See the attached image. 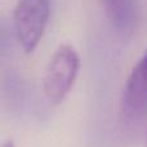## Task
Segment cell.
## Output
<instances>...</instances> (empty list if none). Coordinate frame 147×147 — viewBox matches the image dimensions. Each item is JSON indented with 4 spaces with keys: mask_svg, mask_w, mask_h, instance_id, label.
I'll use <instances>...</instances> for the list:
<instances>
[{
    "mask_svg": "<svg viewBox=\"0 0 147 147\" xmlns=\"http://www.w3.org/2000/svg\"><path fill=\"white\" fill-rule=\"evenodd\" d=\"M80 58L70 45H62L53 54L44 76V93L52 103L61 102L70 93L76 80Z\"/></svg>",
    "mask_w": 147,
    "mask_h": 147,
    "instance_id": "obj_1",
    "label": "cell"
},
{
    "mask_svg": "<svg viewBox=\"0 0 147 147\" xmlns=\"http://www.w3.org/2000/svg\"><path fill=\"white\" fill-rule=\"evenodd\" d=\"M49 0H20L14 9V30L21 47L32 53L44 35L49 20Z\"/></svg>",
    "mask_w": 147,
    "mask_h": 147,
    "instance_id": "obj_2",
    "label": "cell"
},
{
    "mask_svg": "<svg viewBox=\"0 0 147 147\" xmlns=\"http://www.w3.org/2000/svg\"><path fill=\"white\" fill-rule=\"evenodd\" d=\"M124 107L130 115L147 111V51L134 65L125 84Z\"/></svg>",
    "mask_w": 147,
    "mask_h": 147,
    "instance_id": "obj_3",
    "label": "cell"
},
{
    "mask_svg": "<svg viewBox=\"0 0 147 147\" xmlns=\"http://www.w3.org/2000/svg\"><path fill=\"white\" fill-rule=\"evenodd\" d=\"M112 27L121 34H132L138 22L137 0H99Z\"/></svg>",
    "mask_w": 147,
    "mask_h": 147,
    "instance_id": "obj_4",
    "label": "cell"
},
{
    "mask_svg": "<svg viewBox=\"0 0 147 147\" xmlns=\"http://www.w3.org/2000/svg\"><path fill=\"white\" fill-rule=\"evenodd\" d=\"M1 147H14V145L12 142H5V143H3Z\"/></svg>",
    "mask_w": 147,
    "mask_h": 147,
    "instance_id": "obj_5",
    "label": "cell"
}]
</instances>
